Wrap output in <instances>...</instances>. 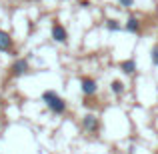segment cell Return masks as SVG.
<instances>
[{
    "mask_svg": "<svg viewBox=\"0 0 158 154\" xmlns=\"http://www.w3.org/2000/svg\"><path fill=\"white\" fill-rule=\"evenodd\" d=\"M150 60H152V64L158 66V44L154 48H152V52H150Z\"/></svg>",
    "mask_w": 158,
    "mask_h": 154,
    "instance_id": "cell-11",
    "label": "cell"
},
{
    "mask_svg": "<svg viewBox=\"0 0 158 154\" xmlns=\"http://www.w3.org/2000/svg\"><path fill=\"white\" fill-rule=\"evenodd\" d=\"M84 106L86 108H98V102H94L92 98H84Z\"/></svg>",
    "mask_w": 158,
    "mask_h": 154,
    "instance_id": "cell-12",
    "label": "cell"
},
{
    "mask_svg": "<svg viewBox=\"0 0 158 154\" xmlns=\"http://www.w3.org/2000/svg\"><path fill=\"white\" fill-rule=\"evenodd\" d=\"M80 90H82V94H84L86 98H92L94 94L98 92L96 80H94V78H90V76H82L80 78Z\"/></svg>",
    "mask_w": 158,
    "mask_h": 154,
    "instance_id": "cell-2",
    "label": "cell"
},
{
    "mask_svg": "<svg viewBox=\"0 0 158 154\" xmlns=\"http://www.w3.org/2000/svg\"><path fill=\"white\" fill-rule=\"evenodd\" d=\"M52 38L56 40V42H60V44L68 42V32H66V28L62 26L60 22H54L52 24Z\"/></svg>",
    "mask_w": 158,
    "mask_h": 154,
    "instance_id": "cell-5",
    "label": "cell"
},
{
    "mask_svg": "<svg viewBox=\"0 0 158 154\" xmlns=\"http://www.w3.org/2000/svg\"><path fill=\"white\" fill-rule=\"evenodd\" d=\"M124 28H126V32H132V34H138V32H140V28H142V22H140V20L136 18V16H130Z\"/></svg>",
    "mask_w": 158,
    "mask_h": 154,
    "instance_id": "cell-7",
    "label": "cell"
},
{
    "mask_svg": "<svg viewBox=\"0 0 158 154\" xmlns=\"http://www.w3.org/2000/svg\"><path fill=\"white\" fill-rule=\"evenodd\" d=\"M42 100L48 106V110L54 112V114H64L66 108H68L66 102H64V98H60L58 92H54V90H44L42 92Z\"/></svg>",
    "mask_w": 158,
    "mask_h": 154,
    "instance_id": "cell-1",
    "label": "cell"
},
{
    "mask_svg": "<svg viewBox=\"0 0 158 154\" xmlns=\"http://www.w3.org/2000/svg\"><path fill=\"white\" fill-rule=\"evenodd\" d=\"M106 28H108V30H112V32H116V30H120V22H118V20H114V18H108L106 20Z\"/></svg>",
    "mask_w": 158,
    "mask_h": 154,
    "instance_id": "cell-10",
    "label": "cell"
},
{
    "mask_svg": "<svg viewBox=\"0 0 158 154\" xmlns=\"http://www.w3.org/2000/svg\"><path fill=\"white\" fill-rule=\"evenodd\" d=\"M118 2H120V6H124V8L134 6V0H118Z\"/></svg>",
    "mask_w": 158,
    "mask_h": 154,
    "instance_id": "cell-13",
    "label": "cell"
},
{
    "mask_svg": "<svg viewBox=\"0 0 158 154\" xmlns=\"http://www.w3.org/2000/svg\"><path fill=\"white\" fill-rule=\"evenodd\" d=\"M110 90H112L114 94H118V96H120V94L124 92V84H122L120 80H112V84H110Z\"/></svg>",
    "mask_w": 158,
    "mask_h": 154,
    "instance_id": "cell-9",
    "label": "cell"
},
{
    "mask_svg": "<svg viewBox=\"0 0 158 154\" xmlns=\"http://www.w3.org/2000/svg\"><path fill=\"white\" fill-rule=\"evenodd\" d=\"M12 46H14L12 36L6 30H0V52H12Z\"/></svg>",
    "mask_w": 158,
    "mask_h": 154,
    "instance_id": "cell-6",
    "label": "cell"
},
{
    "mask_svg": "<svg viewBox=\"0 0 158 154\" xmlns=\"http://www.w3.org/2000/svg\"><path fill=\"white\" fill-rule=\"evenodd\" d=\"M28 70H30V66H28V60H24V58L14 60L12 66H10V74H12V76H22V74L28 72Z\"/></svg>",
    "mask_w": 158,
    "mask_h": 154,
    "instance_id": "cell-4",
    "label": "cell"
},
{
    "mask_svg": "<svg viewBox=\"0 0 158 154\" xmlns=\"http://www.w3.org/2000/svg\"><path fill=\"white\" fill-rule=\"evenodd\" d=\"M120 70H122L124 74H134L136 72V62L132 60V58L130 60H124L122 64H120Z\"/></svg>",
    "mask_w": 158,
    "mask_h": 154,
    "instance_id": "cell-8",
    "label": "cell"
},
{
    "mask_svg": "<svg viewBox=\"0 0 158 154\" xmlns=\"http://www.w3.org/2000/svg\"><path fill=\"white\" fill-rule=\"evenodd\" d=\"M82 128H84L86 132H90V134H98V130H100V120L94 114H86L84 118H82Z\"/></svg>",
    "mask_w": 158,
    "mask_h": 154,
    "instance_id": "cell-3",
    "label": "cell"
}]
</instances>
